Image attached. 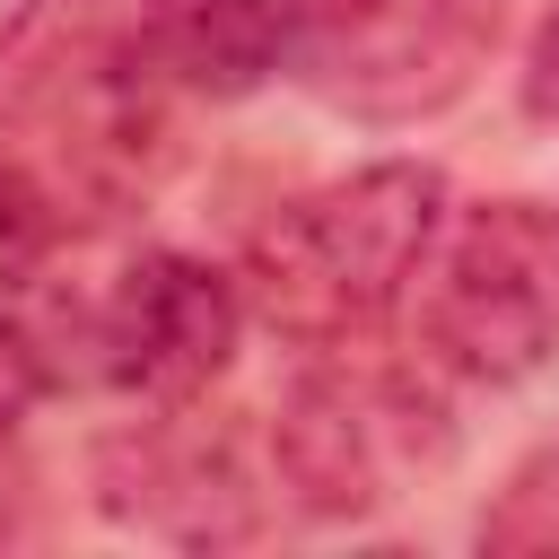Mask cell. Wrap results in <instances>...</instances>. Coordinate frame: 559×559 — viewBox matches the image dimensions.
<instances>
[{
  "label": "cell",
  "mask_w": 559,
  "mask_h": 559,
  "mask_svg": "<svg viewBox=\"0 0 559 559\" xmlns=\"http://www.w3.org/2000/svg\"><path fill=\"white\" fill-rule=\"evenodd\" d=\"M445 218L437 166H358L306 201H288L253 245H245V306L306 349H349L367 341L402 288L419 280V253Z\"/></svg>",
  "instance_id": "obj_1"
},
{
  "label": "cell",
  "mask_w": 559,
  "mask_h": 559,
  "mask_svg": "<svg viewBox=\"0 0 559 559\" xmlns=\"http://www.w3.org/2000/svg\"><path fill=\"white\" fill-rule=\"evenodd\" d=\"M419 341L472 384H524L559 349V218L542 201H472L419 253Z\"/></svg>",
  "instance_id": "obj_2"
},
{
  "label": "cell",
  "mask_w": 559,
  "mask_h": 559,
  "mask_svg": "<svg viewBox=\"0 0 559 559\" xmlns=\"http://www.w3.org/2000/svg\"><path fill=\"white\" fill-rule=\"evenodd\" d=\"M507 26V0H306V79L349 122H419L445 114L489 44Z\"/></svg>",
  "instance_id": "obj_3"
},
{
  "label": "cell",
  "mask_w": 559,
  "mask_h": 559,
  "mask_svg": "<svg viewBox=\"0 0 559 559\" xmlns=\"http://www.w3.org/2000/svg\"><path fill=\"white\" fill-rule=\"evenodd\" d=\"M157 70V0H26L9 26V105L87 166L140 148Z\"/></svg>",
  "instance_id": "obj_4"
},
{
  "label": "cell",
  "mask_w": 559,
  "mask_h": 559,
  "mask_svg": "<svg viewBox=\"0 0 559 559\" xmlns=\"http://www.w3.org/2000/svg\"><path fill=\"white\" fill-rule=\"evenodd\" d=\"M445 454V411L393 367H314L271 419V463L306 515H367Z\"/></svg>",
  "instance_id": "obj_5"
},
{
  "label": "cell",
  "mask_w": 559,
  "mask_h": 559,
  "mask_svg": "<svg viewBox=\"0 0 559 559\" xmlns=\"http://www.w3.org/2000/svg\"><path fill=\"white\" fill-rule=\"evenodd\" d=\"M245 332V288L192 253H131L87 306H70V349L96 384L140 402H192Z\"/></svg>",
  "instance_id": "obj_6"
},
{
  "label": "cell",
  "mask_w": 559,
  "mask_h": 559,
  "mask_svg": "<svg viewBox=\"0 0 559 559\" xmlns=\"http://www.w3.org/2000/svg\"><path fill=\"white\" fill-rule=\"evenodd\" d=\"M306 44V0H157V52L201 96H253Z\"/></svg>",
  "instance_id": "obj_7"
},
{
  "label": "cell",
  "mask_w": 559,
  "mask_h": 559,
  "mask_svg": "<svg viewBox=\"0 0 559 559\" xmlns=\"http://www.w3.org/2000/svg\"><path fill=\"white\" fill-rule=\"evenodd\" d=\"M122 454H131V480L105 472V507H114V515H140V524L183 533V542L245 533V489H236L227 454H210V437L148 428V437H131Z\"/></svg>",
  "instance_id": "obj_8"
},
{
  "label": "cell",
  "mask_w": 559,
  "mask_h": 559,
  "mask_svg": "<svg viewBox=\"0 0 559 559\" xmlns=\"http://www.w3.org/2000/svg\"><path fill=\"white\" fill-rule=\"evenodd\" d=\"M44 253H52V192L17 157H0V314L35 288Z\"/></svg>",
  "instance_id": "obj_9"
},
{
  "label": "cell",
  "mask_w": 559,
  "mask_h": 559,
  "mask_svg": "<svg viewBox=\"0 0 559 559\" xmlns=\"http://www.w3.org/2000/svg\"><path fill=\"white\" fill-rule=\"evenodd\" d=\"M524 105L542 114V122H559V9L542 17V35H533V70H524Z\"/></svg>",
  "instance_id": "obj_10"
}]
</instances>
